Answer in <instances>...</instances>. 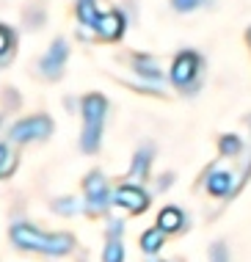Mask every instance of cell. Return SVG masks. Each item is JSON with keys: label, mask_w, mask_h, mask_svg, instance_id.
Returning a JSON list of instances; mask_svg holds the SVG:
<instances>
[{"label": "cell", "mask_w": 251, "mask_h": 262, "mask_svg": "<svg viewBox=\"0 0 251 262\" xmlns=\"http://www.w3.org/2000/svg\"><path fill=\"white\" fill-rule=\"evenodd\" d=\"M149 262H160V259H149Z\"/></svg>", "instance_id": "23"}, {"label": "cell", "mask_w": 251, "mask_h": 262, "mask_svg": "<svg viewBox=\"0 0 251 262\" xmlns=\"http://www.w3.org/2000/svg\"><path fill=\"white\" fill-rule=\"evenodd\" d=\"M50 130H53V124H50L47 116H31V119H23L19 124H14L11 141H19V144H25V141H39V138H47Z\"/></svg>", "instance_id": "4"}, {"label": "cell", "mask_w": 251, "mask_h": 262, "mask_svg": "<svg viewBox=\"0 0 251 262\" xmlns=\"http://www.w3.org/2000/svg\"><path fill=\"white\" fill-rule=\"evenodd\" d=\"M6 158H9V155H6V146L0 144V166H3V160H6Z\"/></svg>", "instance_id": "22"}, {"label": "cell", "mask_w": 251, "mask_h": 262, "mask_svg": "<svg viewBox=\"0 0 251 262\" xmlns=\"http://www.w3.org/2000/svg\"><path fill=\"white\" fill-rule=\"evenodd\" d=\"M11 168H14V155H9V158L3 160V166H0V177H6V174L11 171Z\"/></svg>", "instance_id": "21"}, {"label": "cell", "mask_w": 251, "mask_h": 262, "mask_svg": "<svg viewBox=\"0 0 251 262\" xmlns=\"http://www.w3.org/2000/svg\"><path fill=\"white\" fill-rule=\"evenodd\" d=\"M77 17H80L83 25L97 28L99 25V11H97L94 0H80V3H77Z\"/></svg>", "instance_id": "13"}, {"label": "cell", "mask_w": 251, "mask_h": 262, "mask_svg": "<svg viewBox=\"0 0 251 262\" xmlns=\"http://www.w3.org/2000/svg\"><path fill=\"white\" fill-rule=\"evenodd\" d=\"M97 31L102 39H119L121 31H124V17H121L119 11H108L105 17H99Z\"/></svg>", "instance_id": "8"}, {"label": "cell", "mask_w": 251, "mask_h": 262, "mask_svg": "<svg viewBox=\"0 0 251 262\" xmlns=\"http://www.w3.org/2000/svg\"><path fill=\"white\" fill-rule=\"evenodd\" d=\"M86 199H89V207L91 210H105L108 207V182L102 174H89L86 177Z\"/></svg>", "instance_id": "5"}, {"label": "cell", "mask_w": 251, "mask_h": 262, "mask_svg": "<svg viewBox=\"0 0 251 262\" xmlns=\"http://www.w3.org/2000/svg\"><path fill=\"white\" fill-rule=\"evenodd\" d=\"M11 50H14V33L6 25H0V63L9 58Z\"/></svg>", "instance_id": "15"}, {"label": "cell", "mask_w": 251, "mask_h": 262, "mask_svg": "<svg viewBox=\"0 0 251 262\" xmlns=\"http://www.w3.org/2000/svg\"><path fill=\"white\" fill-rule=\"evenodd\" d=\"M113 202L121 204V207H127L130 212H143L149 207V196L135 185H121L116 190V196H113Z\"/></svg>", "instance_id": "6"}, {"label": "cell", "mask_w": 251, "mask_h": 262, "mask_svg": "<svg viewBox=\"0 0 251 262\" xmlns=\"http://www.w3.org/2000/svg\"><path fill=\"white\" fill-rule=\"evenodd\" d=\"M149 163H152V149H149V146H143V149L133 158L130 177H135V180H143V177L149 174Z\"/></svg>", "instance_id": "10"}, {"label": "cell", "mask_w": 251, "mask_h": 262, "mask_svg": "<svg viewBox=\"0 0 251 262\" xmlns=\"http://www.w3.org/2000/svg\"><path fill=\"white\" fill-rule=\"evenodd\" d=\"M210 257H213V262H229V254H226V249H224L221 243H215V246H213Z\"/></svg>", "instance_id": "19"}, {"label": "cell", "mask_w": 251, "mask_h": 262, "mask_svg": "<svg viewBox=\"0 0 251 262\" xmlns=\"http://www.w3.org/2000/svg\"><path fill=\"white\" fill-rule=\"evenodd\" d=\"M157 226H160L163 232H177L179 226H182V212L177 207H166L157 215Z\"/></svg>", "instance_id": "12"}, {"label": "cell", "mask_w": 251, "mask_h": 262, "mask_svg": "<svg viewBox=\"0 0 251 262\" xmlns=\"http://www.w3.org/2000/svg\"><path fill=\"white\" fill-rule=\"evenodd\" d=\"M124 259V249H121V240L119 237H111L105 246V254H102V262H121Z\"/></svg>", "instance_id": "14"}, {"label": "cell", "mask_w": 251, "mask_h": 262, "mask_svg": "<svg viewBox=\"0 0 251 262\" xmlns=\"http://www.w3.org/2000/svg\"><path fill=\"white\" fill-rule=\"evenodd\" d=\"M171 3H174L177 11H191V9H196L202 0H171Z\"/></svg>", "instance_id": "20"}, {"label": "cell", "mask_w": 251, "mask_h": 262, "mask_svg": "<svg viewBox=\"0 0 251 262\" xmlns=\"http://www.w3.org/2000/svg\"><path fill=\"white\" fill-rule=\"evenodd\" d=\"M55 210L58 212H77L80 204H77V199H61V202H55Z\"/></svg>", "instance_id": "18"}, {"label": "cell", "mask_w": 251, "mask_h": 262, "mask_svg": "<svg viewBox=\"0 0 251 262\" xmlns=\"http://www.w3.org/2000/svg\"><path fill=\"white\" fill-rule=\"evenodd\" d=\"M11 240L25 251H39V254H67L72 249L69 235H45L36 226L17 224L11 229Z\"/></svg>", "instance_id": "1"}, {"label": "cell", "mask_w": 251, "mask_h": 262, "mask_svg": "<svg viewBox=\"0 0 251 262\" xmlns=\"http://www.w3.org/2000/svg\"><path fill=\"white\" fill-rule=\"evenodd\" d=\"M135 72L143 75V77H152V80H157V77H160V69H157L149 58H141L138 63H135Z\"/></svg>", "instance_id": "16"}, {"label": "cell", "mask_w": 251, "mask_h": 262, "mask_svg": "<svg viewBox=\"0 0 251 262\" xmlns=\"http://www.w3.org/2000/svg\"><path fill=\"white\" fill-rule=\"evenodd\" d=\"M105 111H108V102L105 97L99 94H89L83 100V119H86V127H83V152H94L99 146V136H102V122H105Z\"/></svg>", "instance_id": "2"}, {"label": "cell", "mask_w": 251, "mask_h": 262, "mask_svg": "<svg viewBox=\"0 0 251 262\" xmlns=\"http://www.w3.org/2000/svg\"><path fill=\"white\" fill-rule=\"evenodd\" d=\"M207 190H210L213 196H229L235 193V182H232V174L229 171H210L207 174Z\"/></svg>", "instance_id": "9"}, {"label": "cell", "mask_w": 251, "mask_h": 262, "mask_svg": "<svg viewBox=\"0 0 251 262\" xmlns=\"http://www.w3.org/2000/svg\"><path fill=\"white\" fill-rule=\"evenodd\" d=\"M240 149H243V144H240L238 136H224L221 138V152L224 155H240Z\"/></svg>", "instance_id": "17"}, {"label": "cell", "mask_w": 251, "mask_h": 262, "mask_svg": "<svg viewBox=\"0 0 251 262\" xmlns=\"http://www.w3.org/2000/svg\"><path fill=\"white\" fill-rule=\"evenodd\" d=\"M163 243H166V232H163L160 226L143 232V237H141V249L147 251V254H155L157 249H163Z\"/></svg>", "instance_id": "11"}, {"label": "cell", "mask_w": 251, "mask_h": 262, "mask_svg": "<svg viewBox=\"0 0 251 262\" xmlns=\"http://www.w3.org/2000/svg\"><path fill=\"white\" fill-rule=\"evenodd\" d=\"M199 69H202L199 55L196 53H182V55H177L174 67H171V80H174V86H179V89H185V86L193 89L196 86Z\"/></svg>", "instance_id": "3"}, {"label": "cell", "mask_w": 251, "mask_h": 262, "mask_svg": "<svg viewBox=\"0 0 251 262\" xmlns=\"http://www.w3.org/2000/svg\"><path fill=\"white\" fill-rule=\"evenodd\" d=\"M64 61H67V45L64 41H53V47L47 50V55L41 58V72L47 77H58L64 69Z\"/></svg>", "instance_id": "7"}]
</instances>
